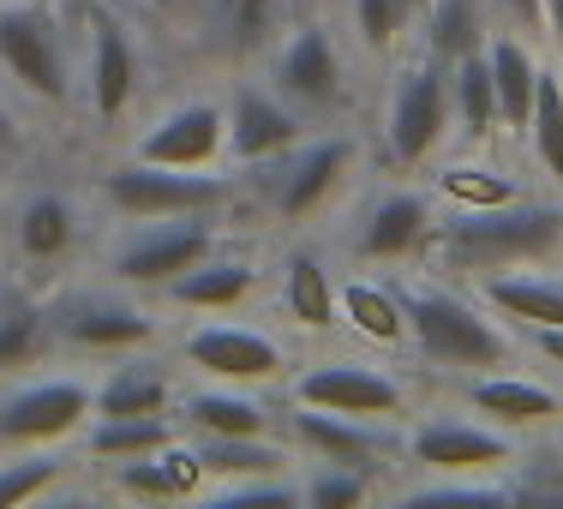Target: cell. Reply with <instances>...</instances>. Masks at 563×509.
Masks as SVG:
<instances>
[{"label":"cell","instance_id":"1","mask_svg":"<svg viewBox=\"0 0 563 509\" xmlns=\"http://www.w3.org/2000/svg\"><path fill=\"white\" fill-rule=\"evenodd\" d=\"M426 246L444 270H462V276L552 264L563 252V204L509 198V204H486V210H438Z\"/></svg>","mask_w":563,"mask_h":509},{"label":"cell","instance_id":"2","mask_svg":"<svg viewBox=\"0 0 563 509\" xmlns=\"http://www.w3.org/2000/svg\"><path fill=\"white\" fill-rule=\"evenodd\" d=\"M408 312V347L432 359L438 372H504L516 366L521 336L492 318L486 300H467L444 283H396Z\"/></svg>","mask_w":563,"mask_h":509},{"label":"cell","instance_id":"3","mask_svg":"<svg viewBox=\"0 0 563 509\" xmlns=\"http://www.w3.org/2000/svg\"><path fill=\"white\" fill-rule=\"evenodd\" d=\"M102 204L120 222H156V217H217L234 198V180L210 168H163V163H114L102 168Z\"/></svg>","mask_w":563,"mask_h":509},{"label":"cell","instance_id":"4","mask_svg":"<svg viewBox=\"0 0 563 509\" xmlns=\"http://www.w3.org/2000/svg\"><path fill=\"white\" fill-rule=\"evenodd\" d=\"M0 73L48 109L73 102V48L43 0H0Z\"/></svg>","mask_w":563,"mask_h":509},{"label":"cell","instance_id":"5","mask_svg":"<svg viewBox=\"0 0 563 509\" xmlns=\"http://www.w3.org/2000/svg\"><path fill=\"white\" fill-rule=\"evenodd\" d=\"M455 126L450 109V66H438L432 55H420L413 66H401L390 102H384V144H390L396 168H426L438 151H444Z\"/></svg>","mask_w":563,"mask_h":509},{"label":"cell","instance_id":"6","mask_svg":"<svg viewBox=\"0 0 563 509\" xmlns=\"http://www.w3.org/2000/svg\"><path fill=\"white\" fill-rule=\"evenodd\" d=\"M222 246L210 217H156V222H132V234L114 240L109 252V276L120 288H156L163 294L174 276H186L192 264H205Z\"/></svg>","mask_w":563,"mask_h":509},{"label":"cell","instance_id":"7","mask_svg":"<svg viewBox=\"0 0 563 509\" xmlns=\"http://www.w3.org/2000/svg\"><path fill=\"white\" fill-rule=\"evenodd\" d=\"M401 455L426 474H509L521 455V438L492 420H462V413H426L401 432Z\"/></svg>","mask_w":563,"mask_h":509},{"label":"cell","instance_id":"8","mask_svg":"<svg viewBox=\"0 0 563 509\" xmlns=\"http://www.w3.org/2000/svg\"><path fill=\"white\" fill-rule=\"evenodd\" d=\"M288 401L396 425L401 413H408V384H401L396 372H384V366H360V359H312L306 372L288 378Z\"/></svg>","mask_w":563,"mask_h":509},{"label":"cell","instance_id":"9","mask_svg":"<svg viewBox=\"0 0 563 509\" xmlns=\"http://www.w3.org/2000/svg\"><path fill=\"white\" fill-rule=\"evenodd\" d=\"M271 90L294 102L300 114H330L347 97V60L324 24H294L271 43Z\"/></svg>","mask_w":563,"mask_h":509},{"label":"cell","instance_id":"10","mask_svg":"<svg viewBox=\"0 0 563 509\" xmlns=\"http://www.w3.org/2000/svg\"><path fill=\"white\" fill-rule=\"evenodd\" d=\"M55 312L60 347H90V354H120V347H144L156 336V318L132 300L126 288H66L60 300H48Z\"/></svg>","mask_w":563,"mask_h":509},{"label":"cell","instance_id":"11","mask_svg":"<svg viewBox=\"0 0 563 509\" xmlns=\"http://www.w3.org/2000/svg\"><path fill=\"white\" fill-rule=\"evenodd\" d=\"M271 168V163H264ZM354 168V139L347 132H330V139H300L276 156L271 168V210L282 222H306L336 198V186Z\"/></svg>","mask_w":563,"mask_h":509},{"label":"cell","instance_id":"12","mask_svg":"<svg viewBox=\"0 0 563 509\" xmlns=\"http://www.w3.org/2000/svg\"><path fill=\"white\" fill-rule=\"evenodd\" d=\"M90 420V384L78 378H24L0 390V444L31 450V444H60Z\"/></svg>","mask_w":563,"mask_h":509},{"label":"cell","instance_id":"13","mask_svg":"<svg viewBox=\"0 0 563 509\" xmlns=\"http://www.w3.org/2000/svg\"><path fill=\"white\" fill-rule=\"evenodd\" d=\"M139 163H163V168H217L228 156V109L222 102H174L168 114H156L144 126V139L132 144Z\"/></svg>","mask_w":563,"mask_h":509},{"label":"cell","instance_id":"14","mask_svg":"<svg viewBox=\"0 0 563 509\" xmlns=\"http://www.w3.org/2000/svg\"><path fill=\"white\" fill-rule=\"evenodd\" d=\"M462 401L479 413V420L504 425L516 438H540L563 425V396L540 378H521V372H467L462 378Z\"/></svg>","mask_w":563,"mask_h":509},{"label":"cell","instance_id":"15","mask_svg":"<svg viewBox=\"0 0 563 509\" xmlns=\"http://www.w3.org/2000/svg\"><path fill=\"white\" fill-rule=\"evenodd\" d=\"M432 217L438 204L413 186H396V192H378L354 222H347V252L366 264H396V258H413L432 234Z\"/></svg>","mask_w":563,"mask_h":509},{"label":"cell","instance_id":"16","mask_svg":"<svg viewBox=\"0 0 563 509\" xmlns=\"http://www.w3.org/2000/svg\"><path fill=\"white\" fill-rule=\"evenodd\" d=\"M288 438L312 462H347V467H372V474H378V462L390 450H401L390 420H354V413L300 408V401H288Z\"/></svg>","mask_w":563,"mask_h":509},{"label":"cell","instance_id":"17","mask_svg":"<svg viewBox=\"0 0 563 509\" xmlns=\"http://www.w3.org/2000/svg\"><path fill=\"white\" fill-rule=\"evenodd\" d=\"M139 48H132L126 24L109 19V12H97L85 31V102L90 114L102 120V126H114V120H126V109L139 102Z\"/></svg>","mask_w":563,"mask_h":509},{"label":"cell","instance_id":"18","mask_svg":"<svg viewBox=\"0 0 563 509\" xmlns=\"http://www.w3.org/2000/svg\"><path fill=\"white\" fill-rule=\"evenodd\" d=\"M300 132H306V114L271 85H240L234 102H228V156L246 168L276 163L288 144H300Z\"/></svg>","mask_w":563,"mask_h":509},{"label":"cell","instance_id":"19","mask_svg":"<svg viewBox=\"0 0 563 509\" xmlns=\"http://www.w3.org/2000/svg\"><path fill=\"white\" fill-rule=\"evenodd\" d=\"M180 366H192L198 378H217V384H271L288 359H282V347L264 330L205 324L180 342Z\"/></svg>","mask_w":563,"mask_h":509},{"label":"cell","instance_id":"20","mask_svg":"<svg viewBox=\"0 0 563 509\" xmlns=\"http://www.w3.org/2000/svg\"><path fill=\"white\" fill-rule=\"evenodd\" d=\"M78 234H85L78 204L66 192H48V186L19 198V210H12V252L24 264H60L78 246Z\"/></svg>","mask_w":563,"mask_h":509},{"label":"cell","instance_id":"21","mask_svg":"<svg viewBox=\"0 0 563 509\" xmlns=\"http://www.w3.org/2000/svg\"><path fill=\"white\" fill-rule=\"evenodd\" d=\"M55 347H60V336H55L48 300H36V294L19 288V283H0V378L43 366Z\"/></svg>","mask_w":563,"mask_h":509},{"label":"cell","instance_id":"22","mask_svg":"<svg viewBox=\"0 0 563 509\" xmlns=\"http://www.w3.org/2000/svg\"><path fill=\"white\" fill-rule=\"evenodd\" d=\"M186 425L205 438H276V413L252 396V384H198L180 401Z\"/></svg>","mask_w":563,"mask_h":509},{"label":"cell","instance_id":"23","mask_svg":"<svg viewBox=\"0 0 563 509\" xmlns=\"http://www.w3.org/2000/svg\"><path fill=\"white\" fill-rule=\"evenodd\" d=\"M479 300L492 312L516 318L521 330H563V276H545V264L479 276Z\"/></svg>","mask_w":563,"mask_h":509},{"label":"cell","instance_id":"24","mask_svg":"<svg viewBox=\"0 0 563 509\" xmlns=\"http://www.w3.org/2000/svg\"><path fill=\"white\" fill-rule=\"evenodd\" d=\"M282 312L300 330H336L342 324V283L330 276L324 252L318 246H294L282 258Z\"/></svg>","mask_w":563,"mask_h":509},{"label":"cell","instance_id":"25","mask_svg":"<svg viewBox=\"0 0 563 509\" xmlns=\"http://www.w3.org/2000/svg\"><path fill=\"white\" fill-rule=\"evenodd\" d=\"M205 7V24L210 36L228 48L234 60H252V55H271V43L288 24V7L294 0H198Z\"/></svg>","mask_w":563,"mask_h":509},{"label":"cell","instance_id":"26","mask_svg":"<svg viewBox=\"0 0 563 509\" xmlns=\"http://www.w3.org/2000/svg\"><path fill=\"white\" fill-rule=\"evenodd\" d=\"M420 43L438 66H455L462 55L492 43V0H426L420 7Z\"/></svg>","mask_w":563,"mask_h":509},{"label":"cell","instance_id":"27","mask_svg":"<svg viewBox=\"0 0 563 509\" xmlns=\"http://www.w3.org/2000/svg\"><path fill=\"white\" fill-rule=\"evenodd\" d=\"M252 288H258V264L210 252L205 264H192L186 276H174L163 294L174 306H186V312H234L240 300H252Z\"/></svg>","mask_w":563,"mask_h":509},{"label":"cell","instance_id":"28","mask_svg":"<svg viewBox=\"0 0 563 509\" xmlns=\"http://www.w3.org/2000/svg\"><path fill=\"white\" fill-rule=\"evenodd\" d=\"M486 60H492V85H498V114H504V132H528V114H533V85H540V55L528 48L521 31H492L486 43Z\"/></svg>","mask_w":563,"mask_h":509},{"label":"cell","instance_id":"29","mask_svg":"<svg viewBox=\"0 0 563 509\" xmlns=\"http://www.w3.org/2000/svg\"><path fill=\"white\" fill-rule=\"evenodd\" d=\"M174 401V378L156 359H120L109 378L90 390V413L120 420V413H168Z\"/></svg>","mask_w":563,"mask_h":509},{"label":"cell","instance_id":"30","mask_svg":"<svg viewBox=\"0 0 563 509\" xmlns=\"http://www.w3.org/2000/svg\"><path fill=\"white\" fill-rule=\"evenodd\" d=\"M342 324L354 336L378 342V347H401L408 342V312H401V288L396 283H342Z\"/></svg>","mask_w":563,"mask_h":509},{"label":"cell","instance_id":"31","mask_svg":"<svg viewBox=\"0 0 563 509\" xmlns=\"http://www.w3.org/2000/svg\"><path fill=\"white\" fill-rule=\"evenodd\" d=\"M450 109H455V126H462L474 144H486L492 132H504L498 85H492V60H486V48H474V55H462V60L450 66Z\"/></svg>","mask_w":563,"mask_h":509},{"label":"cell","instance_id":"32","mask_svg":"<svg viewBox=\"0 0 563 509\" xmlns=\"http://www.w3.org/2000/svg\"><path fill=\"white\" fill-rule=\"evenodd\" d=\"M174 425L168 413H120V420H102V413H90V432H85V450L102 455V462H120V455H151L174 444Z\"/></svg>","mask_w":563,"mask_h":509},{"label":"cell","instance_id":"33","mask_svg":"<svg viewBox=\"0 0 563 509\" xmlns=\"http://www.w3.org/2000/svg\"><path fill=\"white\" fill-rule=\"evenodd\" d=\"M432 198L450 204V210H486V204L521 198V186L509 180L504 168H492V163H444L432 174Z\"/></svg>","mask_w":563,"mask_h":509},{"label":"cell","instance_id":"34","mask_svg":"<svg viewBox=\"0 0 563 509\" xmlns=\"http://www.w3.org/2000/svg\"><path fill=\"white\" fill-rule=\"evenodd\" d=\"M192 450L210 479H246V474H282V444L276 438H205L192 432Z\"/></svg>","mask_w":563,"mask_h":509},{"label":"cell","instance_id":"35","mask_svg":"<svg viewBox=\"0 0 563 509\" xmlns=\"http://www.w3.org/2000/svg\"><path fill=\"white\" fill-rule=\"evenodd\" d=\"M66 474H73V462H66L55 444H31L19 455H0V509L43 498V491H55Z\"/></svg>","mask_w":563,"mask_h":509},{"label":"cell","instance_id":"36","mask_svg":"<svg viewBox=\"0 0 563 509\" xmlns=\"http://www.w3.org/2000/svg\"><path fill=\"white\" fill-rule=\"evenodd\" d=\"M528 144H533V163L545 168V180L563 186V73H552V66H540V85H533Z\"/></svg>","mask_w":563,"mask_h":509},{"label":"cell","instance_id":"37","mask_svg":"<svg viewBox=\"0 0 563 509\" xmlns=\"http://www.w3.org/2000/svg\"><path fill=\"white\" fill-rule=\"evenodd\" d=\"M378 491V474L372 467H347V462H312L300 474V504L312 509H354Z\"/></svg>","mask_w":563,"mask_h":509},{"label":"cell","instance_id":"38","mask_svg":"<svg viewBox=\"0 0 563 509\" xmlns=\"http://www.w3.org/2000/svg\"><path fill=\"white\" fill-rule=\"evenodd\" d=\"M413 19H420V0H347V24L366 55H390Z\"/></svg>","mask_w":563,"mask_h":509},{"label":"cell","instance_id":"39","mask_svg":"<svg viewBox=\"0 0 563 509\" xmlns=\"http://www.w3.org/2000/svg\"><path fill=\"white\" fill-rule=\"evenodd\" d=\"M163 450H168V444H163ZM163 450H151V455H120V462H109L120 498H139V504H174V498H180V486H174Z\"/></svg>","mask_w":563,"mask_h":509},{"label":"cell","instance_id":"40","mask_svg":"<svg viewBox=\"0 0 563 509\" xmlns=\"http://www.w3.org/2000/svg\"><path fill=\"white\" fill-rule=\"evenodd\" d=\"M492 7L504 12L509 31H521V36H545V0H492Z\"/></svg>","mask_w":563,"mask_h":509},{"label":"cell","instance_id":"41","mask_svg":"<svg viewBox=\"0 0 563 509\" xmlns=\"http://www.w3.org/2000/svg\"><path fill=\"white\" fill-rule=\"evenodd\" d=\"M528 347H533V354H545L552 366H563V330H528Z\"/></svg>","mask_w":563,"mask_h":509},{"label":"cell","instance_id":"42","mask_svg":"<svg viewBox=\"0 0 563 509\" xmlns=\"http://www.w3.org/2000/svg\"><path fill=\"white\" fill-rule=\"evenodd\" d=\"M19 139H24V132H19V120H12V109L0 102V156H12V151H19Z\"/></svg>","mask_w":563,"mask_h":509},{"label":"cell","instance_id":"43","mask_svg":"<svg viewBox=\"0 0 563 509\" xmlns=\"http://www.w3.org/2000/svg\"><path fill=\"white\" fill-rule=\"evenodd\" d=\"M545 43L563 48V0H545Z\"/></svg>","mask_w":563,"mask_h":509},{"label":"cell","instance_id":"44","mask_svg":"<svg viewBox=\"0 0 563 509\" xmlns=\"http://www.w3.org/2000/svg\"><path fill=\"white\" fill-rule=\"evenodd\" d=\"M85 7H97V0H85Z\"/></svg>","mask_w":563,"mask_h":509},{"label":"cell","instance_id":"45","mask_svg":"<svg viewBox=\"0 0 563 509\" xmlns=\"http://www.w3.org/2000/svg\"><path fill=\"white\" fill-rule=\"evenodd\" d=\"M420 7H426V0H420Z\"/></svg>","mask_w":563,"mask_h":509}]
</instances>
